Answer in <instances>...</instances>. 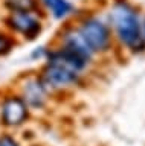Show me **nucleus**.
<instances>
[{"instance_id":"nucleus-1","label":"nucleus","mask_w":145,"mask_h":146,"mask_svg":"<svg viewBox=\"0 0 145 146\" xmlns=\"http://www.w3.org/2000/svg\"><path fill=\"white\" fill-rule=\"evenodd\" d=\"M110 18L119 40L125 46L133 49L144 47L142 27H140L138 14L134 12L133 8L127 3H118L112 9Z\"/></svg>"},{"instance_id":"nucleus-2","label":"nucleus","mask_w":145,"mask_h":146,"mask_svg":"<svg viewBox=\"0 0 145 146\" xmlns=\"http://www.w3.org/2000/svg\"><path fill=\"white\" fill-rule=\"evenodd\" d=\"M80 35L92 49V52H104L110 46V32L102 21L89 18L81 25Z\"/></svg>"},{"instance_id":"nucleus-3","label":"nucleus","mask_w":145,"mask_h":146,"mask_svg":"<svg viewBox=\"0 0 145 146\" xmlns=\"http://www.w3.org/2000/svg\"><path fill=\"white\" fill-rule=\"evenodd\" d=\"M28 117V105L19 96H9L2 102L0 107V119L3 125L6 126H17L25 122Z\"/></svg>"},{"instance_id":"nucleus-4","label":"nucleus","mask_w":145,"mask_h":146,"mask_svg":"<svg viewBox=\"0 0 145 146\" xmlns=\"http://www.w3.org/2000/svg\"><path fill=\"white\" fill-rule=\"evenodd\" d=\"M6 25L28 38H34L40 32V23L34 15H31V12H11L6 18Z\"/></svg>"},{"instance_id":"nucleus-5","label":"nucleus","mask_w":145,"mask_h":146,"mask_svg":"<svg viewBox=\"0 0 145 146\" xmlns=\"http://www.w3.org/2000/svg\"><path fill=\"white\" fill-rule=\"evenodd\" d=\"M44 79L53 87H64L76 81V72L60 64L49 62L47 68L44 70Z\"/></svg>"},{"instance_id":"nucleus-6","label":"nucleus","mask_w":145,"mask_h":146,"mask_svg":"<svg viewBox=\"0 0 145 146\" xmlns=\"http://www.w3.org/2000/svg\"><path fill=\"white\" fill-rule=\"evenodd\" d=\"M26 105L31 107H41L46 99V91H44L43 84L38 79H29L26 81V84L23 87V98Z\"/></svg>"},{"instance_id":"nucleus-7","label":"nucleus","mask_w":145,"mask_h":146,"mask_svg":"<svg viewBox=\"0 0 145 146\" xmlns=\"http://www.w3.org/2000/svg\"><path fill=\"white\" fill-rule=\"evenodd\" d=\"M66 50H69L83 61L87 62L92 58V49L87 46V43L83 40V36L80 35V32H70L66 36Z\"/></svg>"},{"instance_id":"nucleus-8","label":"nucleus","mask_w":145,"mask_h":146,"mask_svg":"<svg viewBox=\"0 0 145 146\" xmlns=\"http://www.w3.org/2000/svg\"><path fill=\"white\" fill-rule=\"evenodd\" d=\"M43 2L51 9L52 15L55 18H63L72 11V5L67 0H43Z\"/></svg>"},{"instance_id":"nucleus-9","label":"nucleus","mask_w":145,"mask_h":146,"mask_svg":"<svg viewBox=\"0 0 145 146\" xmlns=\"http://www.w3.org/2000/svg\"><path fill=\"white\" fill-rule=\"evenodd\" d=\"M5 6L11 12H29L35 8V0H5Z\"/></svg>"},{"instance_id":"nucleus-10","label":"nucleus","mask_w":145,"mask_h":146,"mask_svg":"<svg viewBox=\"0 0 145 146\" xmlns=\"http://www.w3.org/2000/svg\"><path fill=\"white\" fill-rule=\"evenodd\" d=\"M11 49H12V40L9 38V35L0 31V56L9 53Z\"/></svg>"},{"instance_id":"nucleus-11","label":"nucleus","mask_w":145,"mask_h":146,"mask_svg":"<svg viewBox=\"0 0 145 146\" xmlns=\"http://www.w3.org/2000/svg\"><path fill=\"white\" fill-rule=\"evenodd\" d=\"M0 146H19V143L11 135H2L0 137Z\"/></svg>"},{"instance_id":"nucleus-12","label":"nucleus","mask_w":145,"mask_h":146,"mask_svg":"<svg viewBox=\"0 0 145 146\" xmlns=\"http://www.w3.org/2000/svg\"><path fill=\"white\" fill-rule=\"evenodd\" d=\"M142 32H144V38H145V23H144V27H142Z\"/></svg>"}]
</instances>
